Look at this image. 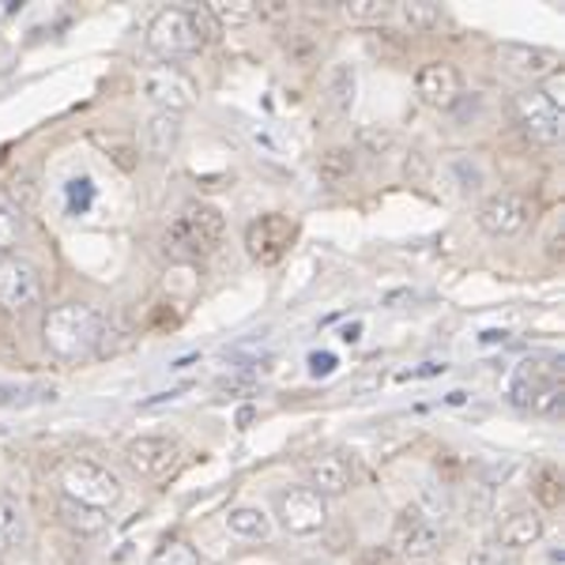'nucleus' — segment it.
I'll return each mask as SVG.
<instances>
[{
	"label": "nucleus",
	"instance_id": "obj_12",
	"mask_svg": "<svg viewBox=\"0 0 565 565\" xmlns=\"http://www.w3.org/2000/svg\"><path fill=\"white\" fill-rule=\"evenodd\" d=\"M140 90L143 98L159 103V109H170V114H181L196 103V84L185 76V72L170 68V65H159V68H148L140 76Z\"/></svg>",
	"mask_w": 565,
	"mask_h": 565
},
{
	"label": "nucleus",
	"instance_id": "obj_13",
	"mask_svg": "<svg viewBox=\"0 0 565 565\" xmlns=\"http://www.w3.org/2000/svg\"><path fill=\"white\" fill-rule=\"evenodd\" d=\"M498 61L509 76L516 79H546L554 76L562 65L558 50H546V45H527V42H505L498 45Z\"/></svg>",
	"mask_w": 565,
	"mask_h": 565
},
{
	"label": "nucleus",
	"instance_id": "obj_40",
	"mask_svg": "<svg viewBox=\"0 0 565 565\" xmlns=\"http://www.w3.org/2000/svg\"><path fill=\"white\" fill-rule=\"evenodd\" d=\"M306 565H324V562H306Z\"/></svg>",
	"mask_w": 565,
	"mask_h": 565
},
{
	"label": "nucleus",
	"instance_id": "obj_14",
	"mask_svg": "<svg viewBox=\"0 0 565 565\" xmlns=\"http://www.w3.org/2000/svg\"><path fill=\"white\" fill-rule=\"evenodd\" d=\"M415 90L426 106L452 109L463 98V76H460L457 65H449V61H430V65L418 68Z\"/></svg>",
	"mask_w": 565,
	"mask_h": 565
},
{
	"label": "nucleus",
	"instance_id": "obj_2",
	"mask_svg": "<svg viewBox=\"0 0 565 565\" xmlns=\"http://www.w3.org/2000/svg\"><path fill=\"white\" fill-rule=\"evenodd\" d=\"M212 42V20L204 8H167L148 26V45L162 61L196 57Z\"/></svg>",
	"mask_w": 565,
	"mask_h": 565
},
{
	"label": "nucleus",
	"instance_id": "obj_26",
	"mask_svg": "<svg viewBox=\"0 0 565 565\" xmlns=\"http://www.w3.org/2000/svg\"><path fill=\"white\" fill-rule=\"evenodd\" d=\"M23 543V516L12 501L0 498V554L4 551H15Z\"/></svg>",
	"mask_w": 565,
	"mask_h": 565
},
{
	"label": "nucleus",
	"instance_id": "obj_22",
	"mask_svg": "<svg viewBox=\"0 0 565 565\" xmlns=\"http://www.w3.org/2000/svg\"><path fill=\"white\" fill-rule=\"evenodd\" d=\"M359 170V151L354 148H328L321 159H317V174H321L324 185H343V181L354 178Z\"/></svg>",
	"mask_w": 565,
	"mask_h": 565
},
{
	"label": "nucleus",
	"instance_id": "obj_33",
	"mask_svg": "<svg viewBox=\"0 0 565 565\" xmlns=\"http://www.w3.org/2000/svg\"><path fill=\"white\" fill-rule=\"evenodd\" d=\"M452 170H460V174H463V189H471V193H476V189L482 185V170L476 167V162L457 159V162H452Z\"/></svg>",
	"mask_w": 565,
	"mask_h": 565
},
{
	"label": "nucleus",
	"instance_id": "obj_24",
	"mask_svg": "<svg viewBox=\"0 0 565 565\" xmlns=\"http://www.w3.org/2000/svg\"><path fill=\"white\" fill-rule=\"evenodd\" d=\"M204 12L212 23L231 26V31H242V26H249L257 20V4H253V0H212Z\"/></svg>",
	"mask_w": 565,
	"mask_h": 565
},
{
	"label": "nucleus",
	"instance_id": "obj_25",
	"mask_svg": "<svg viewBox=\"0 0 565 565\" xmlns=\"http://www.w3.org/2000/svg\"><path fill=\"white\" fill-rule=\"evenodd\" d=\"M282 53H287L290 65L309 68L317 61V53H321V39H317L313 31H295L282 39Z\"/></svg>",
	"mask_w": 565,
	"mask_h": 565
},
{
	"label": "nucleus",
	"instance_id": "obj_16",
	"mask_svg": "<svg viewBox=\"0 0 565 565\" xmlns=\"http://www.w3.org/2000/svg\"><path fill=\"white\" fill-rule=\"evenodd\" d=\"M306 476H309V490H317L321 498L328 494H343L354 479V463L343 452H317V457L306 460Z\"/></svg>",
	"mask_w": 565,
	"mask_h": 565
},
{
	"label": "nucleus",
	"instance_id": "obj_3",
	"mask_svg": "<svg viewBox=\"0 0 565 565\" xmlns=\"http://www.w3.org/2000/svg\"><path fill=\"white\" fill-rule=\"evenodd\" d=\"M226 238V218L215 204H189L174 223L162 234V249L174 260H200L212 253Z\"/></svg>",
	"mask_w": 565,
	"mask_h": 565
},
{
	"label": "nucleus",
	"instance_id": "obj_28",
	"mask_svg": "<svg viewBox=\"0 0 565 565\" xmlns=\"http://www.w3.org/2000/svg\"><path fill=\"white\" fill-rule=\"evenodd\" d=\"M20 231H23L20 212H15L8 200H0V253H8L15 242H20Z\"/></svg>",
	"mask_w": 565,
	"mask_h": 565
},
{
	"label": "nucleus",
	"instance_id": "obj_19",
	"mask_svg": "<svg viewBox=\"0 0 565 565\" xmlns=\"http://www.w3.org/2000/svg\"><path fill=\"white\" fill-rule=\"evenodd\" d=\"M181 140V114H170V109H159L143 121V151L151 159H170L178 151Z\"/></svg>",
	"mask_w": 565,
	"mask_h": 565
},
{
	"label": "nucleus",
	"instance_id": "obj_6",
	"mask_svg": "<svg viewBox=\"0 0 565 565\" xmlns=\"http://www.w3.org/2000/svg\"><path fill=\"white\" fill-rule=\"evenodd\" d=\"M42 302V276L31 260L4 257L0 260V313L20 317Z\"/></svg>",
	"mask_w": 565,
	"mask_h": 565
},
{
	"label": "nucleus",
	"instance_id": "obj_18",
	"mask_svg": "<svg viewBox=\"0 0 565 565\" xmlns=\"http://www.w3.org/2000/svg\"><path fill=\"white\" fill-rule=\"evenodd\" d=\"M354 95H359V72H354V65H348V61H335V65L328 68V76H324V109H328V117H335V121L351 117Z\"/></svg>",
	"mask_w": 565,
	"mask_h": 565
},
{
	"label": "nucleus",
	"instance_id": "obj_34",
	"mask_svg": "<svg viewBox=\"0 0 565 565\" xmlns=\"http://www.w3.org/2000/svg\"><path fill=\"white\" fill-rule=\"evenodd\" d=\"M335 366H340V359H335V354H313V359H309V373H313V377H328V373H332Z\"/></svg>",
	"mask_w": 565,
	"mask_h": 565
},
{
	"label": "nucleus",
	"instance_id": "obj_10",
	"mask_svg": "<svg viewBox=\"0 0 565 565\" xmlns=\"http://www.w3.org/2000/svg\"><path fill=\"white\" fill-rule=\"evenodd\" d=\"M527 223H532V200L521 193H494L479 207V226L490 238H516Z\"/></svg>",
	"mask_w": 565,
	"mask_h": 565
},
{
	"label": "nucleus",
	"instance_id": "obj_35",
	"mask_svg": "<svg viewBox=\"0 0 565 565\" xmlns=\"http://www.w3.org/2000/svg\"><path fill=\"white\" fill-rule=\"evenodd\" d=\"M12 189H15V196L23 193V207H31V204H34V189H31V178H15V181H12Z\"/></svg>",
	"mask_w": 565,
	"mask_h": 565
},
{
	"label": "nucleus",
	"instance_id": "obj_30",
	"mask_svg": "<svg viewBox=\"0 0 565 565\" xmlns=\"http://www.w3.org/2000/svg\"><path fill=\"white\" fill-rule=\"evenodd\" d=\"M562 479H558V471H551L546 468L543 476H540V498H543V505H562Z\"/></svg>",
	"mask_w": 565,
	"mask_h": 565
},
{
	"label": "nucleus",
	"instance_id": "obj_9",
	"mask_svg": "<svg viewBox=\"0 0 565 565\" xmlns=\"http://www.w3.org/2000/svg\"><path fill=\"white\" fill-rule=\"evenodd\" d=\"M516 117H521V129L532 136L535 143H543V148H554V143H562V132H565V114L558 106L551 103V98L543 95L540 87L524 90V95H516Z\"/></svg>",
	"mask_w": 565,
	"mask_h": 565
},
{
	"label": "nucleus",
	"instance_id": "obj_5",
	"mask_svg": "<svg viewBox=\"0 0 565 565\" xmlns=\"http://www.w3.org/2000/svg\"><path fill=\"white\" fill-rule=\"evenodd\" d=\"M181 457H185V445L174 441V437L143 434V437H132V441L125 445V460H129V468L140 479H151V482H162V479L174 476V471L181 468Z\"/></svg>",
	"mask_w": 565,
	"mask_h": 565
},
{
	"label": "nucleus",
	"instance_id": "obj_7",
	"mask_svg": "<svg viewBox=\"0 0 565 565\" xmlns=\"http://www.w3.org/2000/svg\"><path fill=\"white\" fill-rule=\"evenodd\" d=\"M437 551H441V532H437V524L426 521L415 505L404 509L396 521V532H392V554H396L399 562L423 565V562H430Z\"/></svg>",
	"mask_w": 565,
	"mask_h": 565
},
{
	"label": "nucleus",
	"instance_id": "obj_39",
	"mask_svg": "<svg viewBox=\"0 0 565 565\" xmlns=\"http://www.w3.org/2000/svg\"><path fill=\"white\" fill-rule=\"evenodd\" d=\"M8 335V328H4V313H0V340H4Z\"/></svg>",
	"mask_w": 565,
	"mask_h": 565
},
{
	"label": "nucleus",
	"instance_id": "obj_37",
	"mask_svg": "<svg viewBox=\"0 0 565 565\" xmlns=\"http://www.w3.org/2000/svg\"><path fill=\"white\" fill-rule=\"evenodd\" d=\"M359 335H362V324L343 328V343H359Z\"/></svg>",
	"mask_w": 565,
	"mask_h": 565
},
{
	"label": "nucleus",
	"instance_id": "obj_29",
	"mask_svg": "<svg viewBox=\"0 0 565 565\" xmlns=\"http://www.w3.org/2000/svg\"><path fill=\"white\" fill-rule=\"evenodd\" d=\"M151 565H200V554L189 543L174 540V543H167L159 554H154Z\"/></svg>",
	"mask_w": 565,
	"mask_h": 565
},
{
	"label": "nucleus",
	"instance_id": "obj_20",
	"mask_svg": "<svg viewBox=\"0 0 565 565\" xmlns=\"http://www.w3.org/2000/svg\"><path fill=\"white\" fill-rule=\"evenodd\" d=\"M388 20H396L404 34H423L441 23V8L430 4V0H407V4H392Z\"/></svg>",
	"mask_w": 565,
	"mask_h": 565
},
{
	"label": "nucleus",
	"instance_id": "obj_1",
	"mask_svg": "<svg viewBox=\"0 0 565 565\" xmlns=\"http://www.w3.org/2000/svg\"><path fill=\"white\" fill-rule=\"evenodd\" d=\"M106 340V317L95 306L84 302H65L53 306L42 321V343L50 354H57L61 362H79L87 354L98 351V343Z\"/></svg>",
	"mask_w": 565,
	"mask_h": 565
},
{
	"label": "nucleus",
	"instance_id": "obj_15",
	"mask_svg": "<svg viewBox=\"0 0 565 565\" xmlns=\"http://www.w3.org/2000/svg\"><path fill=\"white\" fill-rule=\"evenodd\" d=\"M562 381V359L558 354H546V359H524L521 366L513 370V381H509V399L516 407H532L540 399V392L546 385Z\"/></svg>",
	"mask_w": 565,
	"mask_h": 565
},
{
	"label": "nucleus",
	"instance_id": "obj_38",
	"mask_svg": "<svg viewBox=\"0 0 565 565\" xmlns=\"http://www.w3.org/2000/svg\"><path fill=\"white\" fill-rule=\"evenodd\" d=\"M15 396H20V392H15V388L0 385V407H4V404H12V399H15Z\"/></svg>",
	"mask_w": 565,
	"mask_h": 565
},
{
	"label": "nucleus",
	"instance_id": "obj_32",
	"mask_svg": "<svg viewBox=\"0 0 565 565\" xmlns=\"http://www.w3.org/2000/svg\"><path fill=\"white\" fill-rule=\"evenodd\" d=\"M505 562V551H501L498 543H482L476 554H471V562L468 565H501Z\"/></svg>",
	"mask_w": 565,
	"mask_h": 565
},
{
	"label": "nucleus",
	"instance_id": "obj_4",
	"mask_svg": "<svg viewBox=\"0 0 565 565\" xmlns=\"http://www.w3.org/2000/svg\"><path fill=\"white\" fill-rule=\"evenodd\" d=\"M121 494H125L121 476L114 468H106V463L76 457L61 468V498H72L79 505L103 509L106 513V509H114L121 501Z\"/></svg>",
	"mask_w": 565,
	"mask_h": 565
},
{
	"label": "nucleus",
	"instance_id": "obj_8",
	"mask_svg": "<svg viewBox=\"0 0 565 565\" xmlns=\"http://www.w3.org/2000/svg\"><path fill=\"white\" fill-rule=\"evenodd\" d=\"M295 238H298L295 218L271 212V215H260L249 223V231H245V249H249L253 260L268 268V264H279L282 257H287Z\"/></svg>",
	"mask_w": 565,
	"mask_h": 565
},
{
	"label": "nucleus",
	"instance_id": "obj_17",
	"mask_svg": "<svg viewBox=\"0 0 565 565\" xmlns=\"http://www.w3.org/2000/svg\"><path fill=\"white\" fill-rule=\"evenodd\" d=\"M546 532V521L540 509H516V513L505 516V524L498 527V546L505 554H516V551H527V546H535L543 540Z\"/></svg>",
	"mask_w": 565,
	"mask_h": 565
},
{
	"label": "nucleus",
	"instance_id": "obj_27",
	"mask_svg": "<svg viewBox=\"0 0 565 565\" xmlns=\"http://www.w3.org/2000/svg\"><path fill=\"white\" fill-rule=\"evenodd\" d=\"M343 15L351 23H385L392 15V4H385V0H351V4H343Z\"/></svg>",
	"mask_w": 565,
	"mask_h": 565
},
{
	"label": "nucleus",
	"instance_id": "obj_36",
	"mask_svg": "<svg viewBox=\"0 0 565 565\" xmlns=\"http://www.w3.org/2000/svg\"><path fill=\"white\" fill-rule=\"evenodd\" d=\"M362 140L373 143L377 151H381V148H388V136H385V132H381V136H377V132H362Z\"/></svg>",
	"mask_w": 565,
	"mask_h": 565
},
{
	"label": "nucleus",
	"instance_id": "obj_11",
	"mask_svg": "<svg viewBox=\"0 0 565 565\" xmlns=\"http://www.w3.org/2000/svg\"><path fill=\"white\" fill-rule=\"evenodd\" d=\"M279 521L290 535H317L328 524V501L309 487L279 494Z\"/></svg>",
	"mask_w": 565,
	"mask_h": 565
},
{
	"label": "nucleus",
	"instance_id": "obj_21",
	"mask_svg": "<svg viewBox=\"0 0 565 565\" xmlns=\"http://www.w3.org/2000/svg\"><path fill=\"white\" fill-rule=\"evenodd\" d=\"M226 527H231V535H238V540H271V516L264 513L260 505H238L226 513Z\"/></svg>",
	"mask_w": 565,
	"mask_h": 565
},
{
	"label": "nucleus",
	"instance_id": "obj_31",
	"mask_svg": "<svg viewBox=\"0 0 565 565\" xmlns=\"http://www.w3.org/2000/svg\"><path fill=\"white\" fill-rule=\"evenodd\" d=\"M68 196H72V212H87V207H90V181L76 178L68 185Z\"/></svg>",
	"mask_w": 565,
	"mask_h": 565
},
{
	"label": "nucleus",
	"instance_id": "obj_23",
	"mask_svg": "<svg viewBox=\"0 0 565 565\" xmlns=\"http://www.w3.org/2000/svg\"><path fill=\"white\" fill-rule=\"evenodd\" d=\"M57 513H61V521H65V527H72L76 535H98V532H106V524H109L103 509L79 505V501H72V498H61Z\"/></svg>",
	"mask_w": 565,
	"mask_h": 565
}]
</instances>
